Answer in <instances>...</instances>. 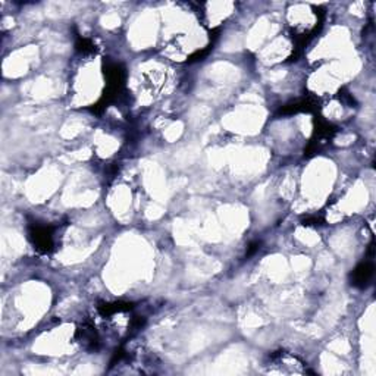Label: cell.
<instances>
[{"instance_id":"1","label":"cell","mask_w":376,"mask_h":376,"mask_svg":"<svg viewBox=\"0 0 376 376\" xmlns=\"http://www.w3.org/2000/svg\"><path fill=\"white\" fill-rule=\"evenodd\" d=\"M372 269H373V267L369 265V263H364V265L358 266V267L355 269V272H354V284H357V285H366V284L369 282L372 273H373Z\"/></svg>"}]
</instances>
